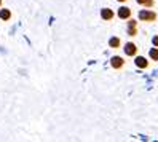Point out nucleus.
<instances>
[{"instance_id": "1", "label": "nucleus", "mask_w": 158, "mask_h": 142, "mask_svg": "<svg viewBox=\"0 0 158 142\" xmlns=\"http://www.w3.org/2000/svg\"><path fill=\"white\" fill-rule=\"evenodd\" d=\"M139 19L141 21H145V23H152L156 19V13L155 11H148V10H142V11H139Z\"/></svg>"}, {"instance_id": "2", "label": "nucleus", "mask_w": 158, "mask_h": 142, "mask_svg": "<svg viewBox=\"0 0 158 142\" xmlns=\"http://www.w3.org/2000/svg\"><path fill=\"white\" fill-rule=\"evenodd\" d=\"M118 18L120 19H129V18H131V10H129L128 6H122L118 10Z\"/></svg>"}, {"instance_id": "3", "label": "nucleus", "mask_w": 158, "mask_h": 142, "mask_svg": "<svg viewBox=\"0 0 158 142\" xmlns=\"http://www.w3.org/2000/svg\"><path fill=\"white\" fill-rule=\"evenodd\" d=\"M125 53H126V56H136V53H137V46L134 45V43H126L125 45Z\"/></svg>"}, {"instance_id": "4", "label": "nucleus", "mask_w": 158, "mask_h": 142, "mask_svg": "<svg viewBox=\"0 0 158 142\" xmlns=\"http://www.w3.org/2000/svg\"><path fill=\"white\" fill-rule=\"evenodd\" d=\"M123 64H125V59H123V58H120V56H114L112 61H110V65H112L114 69H120V67H123Z\"/></svg>"}, {"instance_id": "5", "label": "nucleus", "mask_w": 158, "mask_h": 142, "mask_svg": "<svg viewBox=\"0 0 158 142\" xmlns=\"http://www.w3.org/2000/svg\"><path fill=\"white\" fill-rule=\"evenodd\" d=\"M134 62L139 69H147L148 67V61H145V58H142V56H137Z\"/></svg>"}, {"instance_id": "6", "label": "nucleus", "mask_w": 158, "mask_h": 142, "mask_svg": "<svg viewBox=\"0 0 158 142\" xmlns=\"http://www.w3.org/2000/svg\"><path fill=\"white\" fill-rule=\"evenodd\" d=\"M136 26H137V23H136L134 19H129V21H128V34H129V35H136V34H137Z\"/></svg>"}, {"instance_id": "7", "label": "nucleus", "mask_w": 158, "mask_h": 142, "mask_svg": "<svg viewBox=\"0 0 158 142\" xmlns=\"http://www.w3.org/2000/svg\"><path fill=\"white\" fill-rule=\"evenodd\" d=\"M101 16H102V19L110 21V19L114 18V11H112V10H109V8H104V10L101 11Z\"/></svg>"}, {"instance_id": "8", "label": "nucleus", "mask_w": 158, "mask_h": 142, "mask_svg": "<svg viewBox=\"0 0 158 142\" xmlns=\"http://www.w3.org/2000/svg\"><path fill=\"white\" fill-rule=\"evenodd\" d=\"M109 45H110V48H118V46L122 45V42H120L118 37H112V39L109 40Z\"/></svg>"}, {"instance_id": "9", "label": "nucleus", "mask_w": 158, "mask_h": 142, "mask_svg": "<svg viewBox=\"0 0 158 142\" xmlns=\"http://www.w3.org/2000/svg\"><path fill=\"white\" fill-rule=\"evenodd\" d=\"M137 3L139 5H144L147 8H150V6H153V0H137Z\"/></svg>"}, {"instance_id": "10", "label": "nucleus", "mask_w": 158, "mask_h": 142, "mask_svg": "<svg viewBox=\"0 0 158 142\" xmlns=\"http://www.w3.org/2000/svg\"><path fill=\"white\" fill-rule=\"evenodd\" d=\"M10 16H11V13H10V10H2L0 11V18H2V19H10Z\"/></svg>"}, {"instance_id": "11", "label": "nucleus", "mask_w": 158, "mask_h": 142, "mask_svg": "<svg viewBox=\"0 0 158 142\" xmlns=\"http://www.w3.org/2000/svg\"><path fill=\"white\" fill-rule=\"evenodd\" d=\"M150 58H152L153 61H158V48H156V46L150 50Z\"/></svg>"}, {"instance_id": "12", "label": "nucleus", "mask_w": 158, "mask_h": 142, "mask_svg": "<svg viewBox=\"0 0 158 142\" xmlns=\"http://www.w3.org/2000/svg\"><path fill=\"white\" fill-rule=\"evenodd\" d=\"M152 43H153V46H156V48H158V35H156V37H153Z\"/></svg>"}, {"instance_id": "13", "label": "nucleus", "mask_w": 158, "mask_h": 142, "mask_svg": "<svg viewBox=\"0 0 158 142\" xmlns=\"http://www.w3.org/2000/svg\"><path fill=\"white\" fill-rule=\"evenodd\" d=\"M118 2H126V0H118Z\"/></svg>"}, {"instance_id": "14", "label": "nucleus", "mask_w": 158, "mask_h": 142, "mask_svg": "<svg viewBox=\"0 0 158 142\" xmlns=\"http://www.w3.org/2000/svg\"><path fill=\"white\" fill-rule=\"evenodd\" d=\"M0 3H2V0H0Z\"/></svg>"}]
</instances>
